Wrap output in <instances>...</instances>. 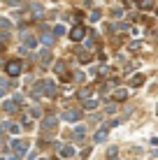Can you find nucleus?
Wrapping results in <instances>:
<instances>
[{
	"label": "nucleus",
	"instance_id": "f257e3e1",
	"mask_svg": "<svg viewBox=\"0 0 158 160\" xmlns=\"http://www.w3.org/2000/svg\"><path fill=\"white\" fill-rule=\"evenodd\" d=\"M7 72L12 74V77H16V74L21 72V63H19V60H12V63L7 65Z\"/></svg>",
	"mask_w": 158,
	"mask_h": 160
},
{
	"label": "nucleus",
	"instance_id": "f03ea898",
	"mask_svg": "<svg viewBox=\"0 0 158 160\" xmlns=\"http://www.w3.org/2000/svg\"><path fill=\"white\" fill-rule=\"evenodd\" d=\"M70 37H72V40H81V37H84V28H81V26L74 28L72 32H70Z\"/></svg>",
	"mask_w": 158,
	"mask_h": 160
},
{
	"label": "nucleus",
	"instance_id": "7ed1b4c3",
	"mask_svg": "<svg viewBox=\"0 0 158 160\" xmlns=\"http://www.w3.org/2000/svg\"><path fill=\"white\" fill-rule=\"evenodd\" d=\"M12 146H14V151H16V153H23V151H26V142H14Z\"/></svg>",
	"mask_w": 158,
	"mask_h": 160
},
{
	"label": "nucleus",
	"instance_id": "20e7f679",
	"mask_svg": "<svg viewBox=\"0 0 158 160\" xmlns=\"http://www.w3.org/2000/svg\"><path fill=\"white\" fill-rule=\"evenodd\" d=\"M63 116H65V121H77L79 118V112H65Z\"/></svg>",
	"mask_w": 158,
	"mask_h": 160
},
{
	"label": "nucleus",
	"instance_id": "39448f33",
	"mask_svg": "<svg viewBox=\"0 0 158 160\" xmlns=\"http://www.w3.org/2000/svg\"><path fill=\"white\" fill-rule=\"evenodd\" d=\"M42 42H44V44H47V47H49V44H51V42H54V37H51V35H49V32H44V35H42Z\"/></svg>",
	"mask_w": 158,
	"mask_h": 160
},
{
	"label": "nucleus",
	"instance_id": "423d86ee",
	"mask_svg": "<svg viewBox=\"0 0 158 160\" xmlns=\"http://www.w3.org/2000/svg\"><path fill=\"white\" fill-rule=\"evenodd\" d=\"M49 58H51V53H49V51H42V53H40V60H42V63H47Z\"/></svg>",
	"mask_w": 158,
	"mask_h": 160
},
{
	"label": "nucleus",
	"instance_id": "0eeeda50",
	"mask_svg": "<svg viewBox=\"0 0 158 160\" xmlns=\"http://www.w3.org/2000/svg\"><path fill=\"white\" fill-rule=\"evenodd\" d=\"M5 109H7V112H12V109H16V102H7V104H5Z\"/></svg>",
	"mask_w": 158,
	"mask_h": 160
}]
</instances>
